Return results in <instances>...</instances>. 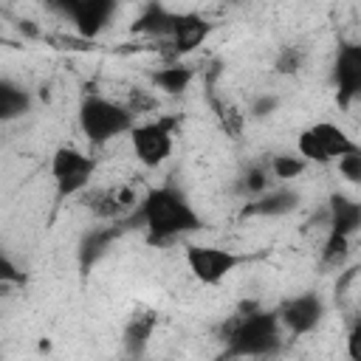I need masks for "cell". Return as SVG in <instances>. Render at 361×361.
Segmentation results:
<instances>
[{"mask_svg": "<svg viewBox=\"0 0 361 361\" xmlns=\"http://www.w3.org/2000/svg\"><path fill=\"white\" fill-rule=\"evenodd\" d=\"M353 149H358V141L333 121H316L296 135V155L307 164H333Z\"/></svg>", "mask_w": 361, "mask_h": 361, "instance_id": "3957f363", "label": "cell"}, {"mask_svg": "<svg viewBox=\"0 0 361 361\" xmlns=\"http://www.w3.org/2000/svg\"><path fill=\"white\" fill-rule=\"evenodd\" d=\"M183 257H186L189 274L203 285H220L245 262L243 254L223 245H206V243H189Z\"/></svg>", "mask_w": 361, "mask_h": 361, "instance_id": "8992f818", "label": "cell"}, {"mask_svg": "<svg viewBox=\"0 0 361 361\" xmlns=\"http://www.w3.org/2000/svg\"><path fill=\"white\" fill-rule=\"evenodd\" d=\"M135 124V113L121 104L113 102L107 96H85L79 104V130L90 144H110L113 138L130 133Z\"/></svg>", "mask_w": 361, "mask_h": 361, "instance_id": "7a4b0ae2", "label": "cell"}, {"mask_svg": "<svg viewBox=\"0 0 361 361\" xmlns=\"http://www.w3.org/2000/svg\"><path fill=\"white\" fill-rule=\"evenodd\" d=\"M20 282H23L20 265L6 251H0V285H20Z\"/></svg>", "mask_w": 361, "mask_h": 361, "instance_id": "ffe728a7", "label": "cell"}, {"mask_svg": "<svg viewBox=\"0 0 361 361\" xmlns=\"http://www.w3.org/2000/svg\"><path fill=\"white\" fill-rule=\"evenodd\" d=\"M299 206V195L293 189H271V192H259V197L245 209L248 214H265V217H282L290 214Z\"/></svg>", "mask_w": 361, "mask_h": 361, "instance_id": "4fadbf2b", "label": "cell"}, {"mask_svg": "<svg viewBox=\"0 0 361 361\" xmlns=\"http://www.w3.org/2000/svg\"><path fill=\"white\" fill-rule=\"evenodd\" d=\"M82 37H99L116 14V0H51Z\"/></svg>", "mask_w": 361, "mask_h": 361, "instance_id": "ba28073f", "label": "cell"}, {"mask_svg": "<svg viewBox=\"0 0 361 361\" xmlns=\"http://www.w3.org/2000/svg\"><path fill=\"white\" fill-rule=\"evenodd\" d=\"M333 79H336L341 99L358 96V90H361V45L347 42L338 48V56L333 65Z\"/></svg>", "mask_w": 361, "mask_h": 361, "instance_id": "30bf717a", "label": "cell"}, {"mask_svg": "<svg viewBox=\"0 0 361 361\" xmlns=\"http://www.w3.org/2000/svg\"><path fill=\"white\" fill-rule=\"evenodd\" d=\"M110 240H113V231H110V228H104V231H93V234L85 240V245H82V259H85V262H87V259L93 262V259L110 245Z\"/></svg>", "mask_w": 361, "mask_h": 361, "instance_id": "ac0fdd59", "label": "cell"}, {"mask_svg": "<svg viewBox=\"0 0 361 361\" xmlns=\"http://www.w3.org/2000/svg\"><path fill=\"white\" fill-rule=\"evenodd\" d=\"M276 110V99L274 96H259L254 104H251V116H257V118H262V116H268V113H274Z\"/></svg>", "mask_w": 361, "mask_h": 361, "instance_id": "44dd1931", "label": "cell"}, {"mask_svg": "<svg viewBox=\"0 0 361 361\" xmlns=\"http://www.w3.org/2000/svg\"><path fill=\"white\" fill-rule=\"evenodd\" d=\"M28 110H31V93L11 79H0V121L20 118Z\"/></svg>", "mask_w": 361, "mask_h": 361, "instance_id": "5bb4252c", "label": "cell"}, {"mask_svg": "<svg viewBox=\"0 0 361 361\" xmlns=\"http://www.w3.org/2000/svg\"><path fill=\"white\" fill-rule=\"evenodd\" d=\"M209 37V23L195 14V11H186V14H175L172 20V31H169V42L178 54H189L195 51L197 45H203V39Z\"/></svg>", "mask_w": 361, "mask_h": 361, "instance_id": "8fae6325", "label": "cell"}, {"mask_svg": "<svg viewBox=\"0 0 361 361\" xmlns=\"http://www.w3.org/2000/svg\"><path fill=\"white\" fill-rule=\"evenodd\" d=\"M324 313H327V307L319 293H299L279 307L276 319H279L282 330H288L293 336H307L322 324Z\"/></svg>", "mask_w": 361, "mask_h": 361, "instance_id": "9c48e42d", "label": "cell"}, {"mask_svg": "<svg viewBox=\"0 0 361 361\" xmlns=\"http://www.w3.org/2000/svg\"><path fill=\"white\" fill-rule=\"evenodd\" d=\"M336 164H338V172H341L344 180H350V183L361 180V149H353V152L341 155Z\"/></svg>", "mask_w": 361, "mask_h": 361, "instance_id": "d6986e66", "label": "cell"}, {"mask_svg": "<svg viewBox=\"0 0 361 361\" xmlns=\"http://www.w3.org/2000/svg\"><path fill=\"white\" fill-rule=\"evenodd\" d=\"M282 324L276 313H248L228 333V355H268L279 344Z\"/></svg>", "mask_w": 361, "mask_h": 361, "instance_id": "277c9868", "label": "cell"}, {"mask_svg": "<svg viewBox=\"0 0 361 361\" xmlns=\"http://www.w3.org/2000/svg\"><path fill=\"white\" fill-rule=\"evenodd\" d=\"M130 147H133V155L138 158V164H144L149 169L161 166L172 155V147H175V118L161 116L152 121L133 124Z\"/></svg>", "mask_w": 361, "mask_h": 361, "instance_id": "5b68a950", "label": "cell"}, {"mask_svg": "<svg viewBox=\"0 0 361 361\" xmlns=\"http://www.w3.org/2000/svg\"><path fill=\"white\" fill-rule=\"evenodd\" d=\"M299 65H302V56H299V51H293V48H285V54H282V59H279V71L290 73V71H299Z\"/></svg>", "mask_w": 361, "mask_h": 361, "instance_id": "7402d4cb", "label": "cell"}, {"mask_svg": "<svg viewBox=\"0 0 361 361\" xmlns=\"http://www.w3.org/2000/svg\"><path fill=\"white\" fill-rule=\"evenodd\" d=\"M141 223L155 243H166L183 234L203 228L200 214L189 203V197L175 186H155L141 200Z\"/></svg>", "mask_w": 361, "mask_h": 361, "instance_id": "6da1fadb", "label": "cell"}, {"mask_svg": "<svg viewBox=\"0 0 361 361\" xmlns=\"http://www.w3.org/2000/svg\"><path fill=\"white\" fill-rule=\"evenodd\" d=\"M93 169H96V161L87 152H82L79 147L65 144V147L54 149V155H51V178H54L59 197H73V195L85 192L90 186Z\"/></svg>", "mask_w": 361, "mask_h": 361, "instance_id": "52a82bcc", "label": "cell"}, {"mask_svg": "<svg viewBox=\"0 0 361 361\" xmlns=\"http://www.w3.org/2000/svg\"><path fill=\"white\" fill-rule=\"evenodd\" d=\"M172 20L175 14L164 6H149L138 14V20L133 23V31L135 34H147V37H161V39H169V31H172Z\"/></svg>", "mask_w": 361, "mask_h": 361, "instance_id": "9a60e30c", "label": "cell"}, {"mask_svg": "<svg viewBox=\"0 0 361 361\" xmlns=\"http://www.w3.org/2000/svg\"><path fill=\"white\" fill-rule=\"evenodd\" d=\"M330 234H341V237H353L361 226V203L355 197L347 195H333L330 197Z\"/></svg>", "mask_w": 361, "mask_h": 361, "instance_id": "7c38bea8", "label": "cell"}, {"mask_svg": "<svg viewBox=\"0 0 361 361\" xmlns=\"http://www.w3.org/2000/svg\"><path fill=\"white\" fill-rule=\"evenodd\" d=\"M305 166H307V161L302 158V155H274L271 158V175L276 178V180H293V178H299L302 172H305Z\"/></svg>", "mask_w": 361, "mask_h": 361, "instance_id": "e0dca14e", "label": "cell"}, {"mask_svg": "<svg viewBox=\"0 0 361 361\" xmlns=\"http://www.w3.org/2000/svg\"><path fill=\"white\" fill-rule=\"evenodd\" d=\"M189 85H192V68H186L180 62L178 65H166V68H161L155 73V87H161L169 96H180Z\"/></svg>", "mask_w": 361, "mask_h": 361, "instance_id": "2e32d148", "label": "cell"}]
</instances>
